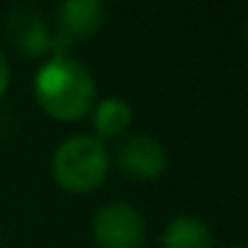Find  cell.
I'll return each instance as SVG.
<instances>
[{
    "instance_id": "cell-8",
    "label": "cell",
    "mask_w": 248,
    "mask_h": 248,
    "mask_svg": "<svg viewBox=\"0 0 248 248\" xmlns=\"http://www.w3.org/2000/svg\"><path fill=\"white\" fill-rule=\"evenodd\" d=\"M131 120H134V109H131V104L120 96H107L93 107V128H96L99 136L125 134Z\"/></svg>"
},
{
    "instance_id": "cell-2",
    "label": "cell",
    "mask_w": 248,
    "mask_h": 248,
    "mask_svg": "<svg viewBox=\"0 0 248 248\" xmlns=\"http://www.w3.org/2000/svg\"><path fill=\"white\" fill-rule=\"evenodd\" d=\"M109 171V155L96 136H70L56 147L51 173L70 192H91Z\"/></svg>"
},
{
    "instance_id": "cell-3",
    "label": "cell",
    "mask_w": 248,
    "mask_h": 248,
    "mask_svg": "<svg viewBox=\"0 0 248 248\" xmlns=\"http://www.w3.org/2000/svg\"><path fill=\"white\" fill-rule=\"evenodd\" d=\"M91 232L99 248H141L147 235L144 216L131 203H107L93 214Z\"/></svg>"
},
{
    "instance_id": "cell-7",
    "label": "cell",
    "mask_w": 248,
    "mask_h": 248,
    "mask_svg": "<svg viewBox=\"0 0 248 248\" xmlns=\"http://www.w3.org/2000/svg\"><path fill=\"white\" fill-rule=\"evenodd\" d=\"M160 248H214V235L205 221L195 216H179L166 227Z\"/></svg>"
},
{
    "instance_id": "cell-4",
    "label": "cell",
    "mask_w": 248,
    "mask_h": 248,
    "mask_svg": "<svg viewBox=\"0 0 248 248\" xmlns=\"http://www.w3.org/2000/svg\"><path fill=\"white\" fill-rule=\"evenodd\" d=\"M56 38H51L54 56H67V48L88 40L102 30L104 6L99 0H67L56 8Z\"/></svg>"
},
{
    "instance_id": "cell-1",
    "label": "cell",
    "mask_w": 248,
    "mask_h": 248,
    "mask_svg": "<svg viewBox=\"0 0 248 248\" xmlns=\"http://www.w3.org/2000/svg\"><path fill=\"white\" fill-rule=\"evenodd\" d=\"M93 75L72 56H51L35 72V99L56 120H75L93 107Z\"/></svg>"
},
{
    "instance_id": "cell-6",
    "label": "cell",
    "mask_w": 248,
    "mask_h": 248,
    "mask_svg": "<svg viewBox=\"0 0 248 248\" xmlns=\"http://www.w3.org/2000/svg\"><path fill=\"white\" fill-rule=\"evenodd\" d=\"M6 32L11 46L24 56H43L46 51H51L48 22L32 8H16L8 14Z\"/></svg>"
},
{
    "instance_id": "cell-9",
    "label": "cell",
    "mask_w": 248,
    "mask_h": 248,
    "mask_svg": "<svg viewBox=\"0 0 248 248\" xmlns=\"http://www.w3.org/2000/svg\"><path fill=\"white\" fill-rule=\"evenodd\" d=\"M8 78H11V67H8L6 54L0 51V99H3V93H6V88H8Z\"/></svg>"
},
{
    "instance_id": "cell-10",
    "label": "cell",
    "mask_w": 248,
    "mask_h": 248,
    "mask_svg": "<svg viewBox=\"0 0 248 248\" xmlns=\"http://www.w3.org/2000/svg\"><path fill=\"white\" fill-rule=\"evenodd\" d=\"M235 248H240V246H235Z\"/></svg>"
},
{
    "instance_id": "cell-5",
    "label": "cell",
    "mask_w": 248,
    "mask_h": 248,
    "mask_svg": "<svg viewBox=\"0 0 248 248\" xmlns=\"http://www.w3.org/2000/svg\"><path fill=\"white\" fill-rule=\"evenodd\" d=\"M118 163L125 176L131 179H157L166 171V147L147 134H134L118 147Z\"/></svg>"
}]
</instances>
